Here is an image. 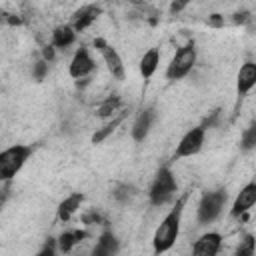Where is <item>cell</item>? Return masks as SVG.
I'll return each mask as SVG.
<instances>
[{
	"instance_id": "7",
	"label": "cell",
	"mask_w": 256,
	"mask_h": 256,
	"mask_svg": "<svg viewBox=\"0 0 256 256\" xmlns=\"http://www.w3.org/2000/svg\"><path fill=\"white\" fill-rule=\"evenodd\" d=\"M94 46H98V50L102 52V58L106 62L108 72L116 78V80H124V62L120 58V54L116 52V48H112L110 44H106L102 38L94 40Z\"/></svg>"
},
{
	"instance_id": "19",
	"label": "cell",
	"mask_w": 256,
	"mask_h": 256,
	"mask_svg": "<svg viewBox=\"0 0 256 256\" xmlns=\"http://www.w3.org/2000/svg\"><path fill=\"white\" fill-rule=\"evenodd\" d=\"M122 118H124V114H120V116H116V118H114L112 122H108V124H106V126H104L102 130H98V132H96V134L92 136V142H94V144H98V142H102V140H104L106 136H110V134H112V132L116 130V126H118V124L122 122Z\"/></svg>"
},
{
	"instance_id": "18",
	"label": "cell",
	"mask_w": 256,
	"mask_h": 256,
	"mask_svg": "<svg viewBox=\"0 0 256 256\" xmlns=\"http://www.w3.org/2000/svg\"><path fill=\"white\" fill-rule=\"evenodd\" d=\"M82 238H86V232H80V230H74V232H62L60 238L56 240L58 242V250L60 252H70L72 246L76 242H80Z\"/></svg>"
},
{
	"instance_id": "16",
	"label": "cell",
	"mask_w": 256,
	"mask_h": 256,
	"mask_svg": "<svg viewBox=\"0 0 256 256\" xmlns=\"http://www.w3.org/2000/svg\"><path fill=\"white\" fill-rule=\"evenodd\" d=\"M74 40H76V30L68 24L58 26L52 32V46L54 48H68V46L74 44Z\"/></svg>"
},
{
	"instance_id": "22",
	"label": "cell",
	"mask_w": 256,
	"mask_h": 256,
	"mask_svg": "<svg viewBox=\"0 0 256 256\" xmlns=\"http://www.w3.org/2000/svg\"><path fill=\"white\" fill-rule=\"evenodd\" d=\"M118 104H120V100L118 98H108L102 106H100V110H98V116H110L116 108H118Z\"/></svg>"
},
{
	"instance_id": "9",
	"label": "cell",
	"mask_w": 256,
	"mask_h": 256,
	"mask_svg": "<svg viewBox=\"0 0 256 256\" xmlns=\"http://www.w3.org/2000/svg\"><path fill=\"white\" fill-rule=\"evenodd\" d=\"M92 70H94V60L90 56V50L84 48V46L78 48L76 54L72 56V62H70V68H68L70 76L76 78V80H80V78L88 76Z\"/></svg>"
},
{
	"instance_id": "6",
	"label": "cell",
	"mask_w": 256,
	"mask_h": 256,
	"mask_svg": "<svg viewBox=\"0 0 256 256\" xmlns=\"http://www.w3.org/2000/svg\"><path fill=\"white\" fill-rule=\"evenodd\" d=\"M204 138H206V126H196V128L188 130V132L182 136V140L178 142L174 156H176V158H188V156L198 154V152L202 150Z\"/></svg>"
},
{
	"instance_id": "3",
	"label": "cell",
	"mask_w": 256,
	"mask_h": 256,
	"mask_svg": "<svg viewBox=\"0 0 256 256\" xmlns=\"http://www.w3.org/2000/svg\"><path fill=\"white\" fill-rule=\"evenodd\" d=\"M176 188L178 186H176V178H174L172 170L168 166H162L156 172V178H154V182L150 186V192H148L150 202L154 206H164L166 202L172 200V196L176 194Z\"/></svg>"
},
{
	"instance_id": "10",
	"label": "cell",
	"mask_w": 256,
	"mask_h": 256,
	"mask_svg": "<svg viewBox=\"0 0 256 256\" xmlns=\"http://www.w3.org/2000/svg\"><path fill=\"white\" fill-rule=\"evenodd\" d=\"M220 246H222V236L218 232H206L194 242L192 252L198 256H214L220 252Z\"/></svg>"
},
{
	"instance_id": "23",
	"label": "cell",
	"mask_w": 256,
	"mask_h": 256,
	"mask_svg": "<svg viewBox=\"0 0 256 256\" xmlns=\"http://www.w3.org/2000/svg\"><path fill=\"white\" fill-rule=\"evenodd\" d=\"M236 254H238V256H252V254H254V238H252V236H246L244 244L238 246Z\"/></svg>"
},
{
	"instance_id": "2",
	"label": "cell",
	"mask_w": 256,
	"mask_h": 256,
	"mask_svg": "<svg viewBox=\"0 0 256 256\" xmlns=\"http://www.w3.org/2000/svg\"><path fill=\"white\" fill-rule=\"evenodd\" d=\"M30 154H32V150L28 146H22V144H16V146L2 150L0 152V182L12 180L22 170V166L26 164Z\"/></svg>"
},
{
	"instance_id": "27",
	"label": "cell",
	"mask_w": 256,
	"mask_h": 256,
	"mask_svg": "<svg viewBox=\"0 0 256 256\" xmlns=\"http://www.w3.org/2000/svg\"><path fill=\"white\" fill-rule=\"evenodd\" d=\"M0 20H2V16H0Z\"/></svg>"
},
{
	"instance_id": "4",
	"label": "cell",
	"mask_w": 256,
	"mask_h": 256,
	"mask_svg": "<svg viewBox=\"0 0 256 256\" xmlns=\"http://www.w3.org/2000/svg\"><path fill=\"white\" fill-rule=\"evenodd\" d=\"M194 64H196V46H194V42H188L186 46L178 48L176 54L172 56V60L166 68V78L180 80L194 68Z\"/></svg>"
},
{
	"instance_id": "21",
	"label": "cell",
	"mask_w": 256,
	"mask_h": 256,
	"mask_svg": "<svg viewBox=\"0 0 256 256\" xmlns=\"http://www.w3.org/2000/svg\"><path fill=\"white\" fill-rule=\"evenodd\" d=\"M254 144H256V128L250 126V128L242 134V148H244V150H252Z\"/></svg>"
},
{
	"instance_id": "12",
	"label": "cell",
	"mask_w": 256,
	"mask_h": 256,
	"mask_svg": "<svg viewBox=\"0 0 256 256\" xmlns=\"http://www.w3.org/2000/svg\"><path fill=\"white\" fill-rule=\"evenodd\" d=\"M152 122H154V110H152V108L142 110V112L138 114L136 122L132 124V138H134L136 142H142V140L148 136Z\"/></svg>"
},
{
	"instance_id": "8",
	"label": "cell",
	"mask_w": 256,
	"mask_h": 256,
	"mask_svg": "<svg viewBox=\"0 0 256 256\" xmlns=\"http://www.w3.org/2000/svg\"><path fill=\"white\" fill-rule=\"evenodd\" d=\"M254 204H256V182H248V184L240 190V194L236 196V200H234V204H232V208H230V216H232V218H240V216H244Z\"/></svg>"
},
{
	"instance_id": "13",
	"label": "cell",
	"mask_w": 256,
	"mask_h": 256,
	"mask_svg": "<svg viewBox=\"0 0 256 256\" xmlns=\"http://www.w3.org/2000/svg\"><path fill=\"white\" fill-rule=\"evenodd\" d=\"M82 200H84V196H82L80 192H74V194L66 196V198L58 204V220H60V222H68V220L72 218V214L80 208Z\"/></svg>"
},
{
	"instance_id": "24",
	"label": "cell",
	"mask_w": 256,
	"mask_h": 256,
	"mask_svg": "<svg viewBox=\"0 0 256 256\" xmlns=\"http://www.w3.org/2000/svg\"><path fill=\"white\" fill-rule=\"evenodd\" d=\"M190 2H192V0H174L172 6H170V12H180V10H184Z\"/></svg>"
},
{
	"instance_id": "26",
	"label": "cell",
	"mask_w": 256,
	"mask_h": 256,
	"mask_svg": "<svg viewBox=\"0 0 256 256\" xmlns=\"http://www.w3.org/2000/svg\"><path fill=\"white\" fill-rule=\"evenodd\" d=\"M42 56H44V60H52V58H54V50H52V46H44Z\"/></svg>"
},
{
	"instance_id": "25",
	"label": "cell",
	"mask_w": 256,
	"mask_h": 256,
	"mask_svg": "<svg viewBox=\"0 0 256 256\" xmlns=\"http://www.w3.org/2000/svg\"><path fill=\"white\" fill-rule=\"evenodd\" d=\"M208 24H210V26H222V18H220V14H212L210 20H208Z\"/></svg>"
},
{
	"instance_id": "11",
	"label": "cell",
	"mask_w": 256,
	"mask_h": 256,
	"mask_svg": "<svg viewBox=\"0 0 256 256\" xmlns=\"http://www.w3.org/2000/svg\"><path fill=\"white\" fill-rule=\"evenodd\" d=\"M256 84V64L254 62H244L238 70V76H236V92L238 96H246Z\"/></svg>"
},
{
	"instance_id": "14",
	"label": "cell",
	"mask_w": 256,
	"mask_h": 256,
	"mask_svg": "<svg viewBox=\"0 0 256 256\" xmlns=\"http://www.w3.org/2000/svg\"><path fill=\"white\" fill-rule=\"evenodd\" d=\"M158 64H160V52L158 48H150L144 52V56L140 58V74L144 80L152 78L154 72L158 70Z\"/></svg>"
},
{
	"instance_id": "1",
	"label": "cell",
	"mask_w": 256,
	"mask_h": 256,
	"mask_svg": "<svg viewBox=\"0 0 256 256\" xmlns=\"http://www.w3.org/2000/svg\"><path fill=\"white\" fill-rule=\"evenodd\" d=\"M182 206H184V198L178 200V204L162 218L160 226L156 228L154 232V238H152V244H154V252L156 254H162V252H168L178 234H180V218H182Z\"/></svg>"
},
{
	"instance_id": "5",
	"label": "cell",
	"mask_w": 256,
	"mask_h": 256,
	"mask_svg": "<svg viewBox=\"0 0 256 256\" xmlns=\"http://www.w3.org/2000/svg\"><path fill=\"white\" fill-rule=\"evenodd\" d=\"M226 198H228L226 190H212V192L202 194L200 204H198V222L200 224L214 222L220 216V212L226 204Z\"/></svg>"
},
{
	"instance_id": "20",
	"label": "cell",
	"mask_w": 256,
	"mask_h": 256,
	"mask_svg": "<svg viewBox=\"0 0 256 256\" xmlns=\"http://www.w3.org/2000/svg\"><path fill=\"white\" fill-rule=\"evenodd\" d=\"M46 74H48V62L46 60H38L34 66H32V76H34V80H44L46 78Z\"/></svg>"
},
{
	"instance_id": "17",
	"label": "cell",
	"mask_w": 256,
	"mask_h": 256,
	"mask_svg": "<svg viewBox=\"0 0 256 256\" xmlns=\"http://www.w3.org/2000/svg\"><path fill=\"white\" fill-rule=\"evenodd\" d=\"M118 252V240L112 232H104L98 238V244L94 246V256H110Z\"/></svg>"
},
{
	"instance_id": "15",
	"label": "cell",
	"mask_w": 256,
	"mask_h": 256,
	"mask_svg": "<svg viewBox=\"0 0 256 256\" xmlns=\"http://www.w3.org/2000/svg\"><path fill=\"white\" fill-rule=\"evenodd\" d=\"M98 14H100V8H98V6H84V8H80V10L74 14V24H72V28H74L76 32H82L84 28H88V26L98 18Z\"/></svg>"
}]
</instances>
